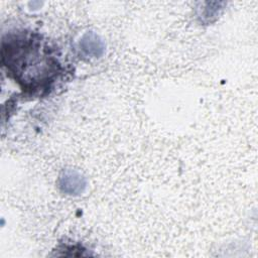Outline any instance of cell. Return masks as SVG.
<instances>
[{
    "label": "cell",
    "instance_id": "1",
    "mask_svg": "<svg viewBox=\"0 0 258 258\" xmlns=\"http://www.w3.org/2000/svg\"><path fill=\"white\" fill-rule=\"evenodd\" d=\"M39 40L16 37L3 42L2 59L14 75L15 80L23 87L36 90L39 84L49 80L54 70L55 61L40 50Z\"/></svg>",
    "mask_w": 258,
    "mask_h": 258
},
{
    "label": "cell",
    "instance_id": "2",
    "mask_svg": "<svg viewBox=\"0 0 258 258\" xmlns=\"http://www.w3.org/2000/svg\"><path fill=\"white\" fill-rule=\"evenodd\" d=\"M58 186L62 192L77 196L84 191L86 187V179L78 171L67 169L58 178Z\"/></svg>",
    "mask_w": 258,
    "mask_h": 258
},
{
    "label": "cell",
    "instance_id": "3",
    "mask_svg": "<svg viewBox=\"0 0 258 258\" xmlns=\"http://www.w3.org/2000/svg\"><path fill=\"white\" fill-rule=\"evenodd\" d=\"M79 47L84 55L89 57H99L104 52L105 44L99 35L93 31H89L82 36L79 42Z\"/></svg>",
    "mask_w": 258,
    "mask_h": 258
}]
</instances>
